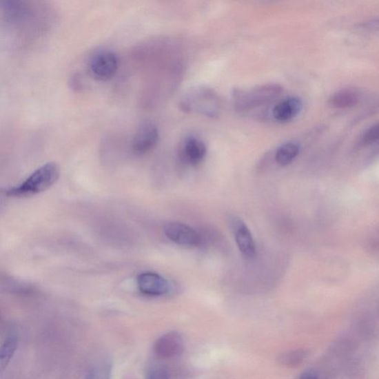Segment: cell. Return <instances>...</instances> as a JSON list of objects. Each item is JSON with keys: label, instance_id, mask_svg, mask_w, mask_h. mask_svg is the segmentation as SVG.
<instances>
[{"label": "cell", "instance_id": "obj_1", "mask_svg": "<svg viewBox=\"0 0 379 379\" xmlns=\"http://www.w3.org/2000/svg\"><path fill=\"white\" fill-rule=\"evenodd\" d=\"M42 8L31 2L7 0L1 3V14L4 22L9 26L17 29L36 27L41 31L45 27L41 21L47 18L46 14L41 15L43 13Z\"/></svg>", "mask_w": 379, "mask_h": 379}, {"label": "cell", "instance_id": "obj_2", "mask_svg": "<svg viewBox=\"0 0 379 379\" xmlns=\"http://www.w3.org/2000/svg\"><path fill=\"white\" fill-rule=\"evenodd\" d=\"M283 93L278 84H265L251 89H234L232 93L234 107L238 112H247L271 105Z\"/></svg>", "mask_w": 379, "mask_h": 379}, {"label": "cell", "instance_id": "obj_3", "mask_svg": "<svg viewBox=\"0 0 379 379\" xmlns=\"http://www.w3.org/2000/svg\"><path fill=\"white\" fill-rule=\"evenodd\" d=\"M59 174L57 165L46 163L37 168L21 184L8 189L6 194L8 196L21 198L44 192L57 182Z\"/></svg>", "mask_w": 379, "mask_h": 379}, {"label": "cell", "instance_id": "obj_4", "mask_svg": "<svg viewBox=\"0 0 379 379\" xmlns=\"http://www.w3.org/2000/svg\"><path fill=\"white\" fill-rule=\"evenodd\" d=\"M183 112L216 118L221 114L222 99L211 88L197 87L189 90L181 101Z\"/></svg>", "mask_w": 379, "mask_h": 379}, {"label": "cell", "instance_id": "obj_5", "mask_svg": "<svg viewBox=\"0 0 379 379\" xmlns=\"http://www.w3.org/2000/svg\"><path fill=\"white\" fill-rule=\"evenodd\" d=\"M118 68L119 58L111 49H99L88 59V72L98 81H110L116 75Z\"/></svg>", "mask_w": 379, "mask_h": 379}, {"label": "cell", "instance_id": "obj_6", "mask_svg": "<svg viewBox=\"0 0 379 379\" xmlns=\"http://www.w3.org/2000/svg\"><path fill=\"white\" fill-rule=\"evenodd\" d=\"M159 139L157 127L151 122L139 125L133 136L131 143L132 152L137 156L144 155L153 150Z\"/></svg>", "mask_w": 379, "mask_h": 379}, {"label": "cell", "instance_id": "obj_7", "mask_svg": "<svg viewBox=\"0 0 379 379\" xmlns=\"http://www.w3.org/2000/svg\"><path fill=\"white\" fill-rule=\"evenodd\" d=\"M139 291L148 296H163L171 291L172 286L161 275L153 272L139 274L136 278Z\"/></svg>", "mask_w": 379, "mask_h": 379}, {"label": "cell", "instance_id": "obj_8", "mask_svg": "<svg viewBox=\"0 0 379 379\" xmlns=\"http://www.w3.org/2000/svg\"><path fill=\"white\" fill-rule=\"evenodd\" d=\"M166 236L179 245L196 246L201 242V236L191 227L178 222H170L165 225Z\"/></svg>", "mask_w": 379, "mask_h": 379}, {"label": "cell", "instance_id": "obj_9", "mask_svg": "<svg viewBox=\"0 0 379 379\" xmlns=\"http://www.w3.org/2000/svg\"><path fill=\"white\" fill-rule=\"evenodd\" d=\"M183 338L181 334L171 331L159 337L154 346V351L161 358H172L183 350Z\"/></svg>", "mask_w": 379, "mask_h": 379}, {"label": "cell", "instance_id": "obj_10", "mask_svg": "<svg viewBox=\"0 0 379 379\" xmlns=\"http://www.w3.org/2000/svg\"><path fill=\"white\" fill-rule=\"evenodd\" d=\"M303 107L300 99L297 96L287 97L276 104L272 110V116L278 123H288L300 114Z\"/></svg>", "mask_w": 379, "mask_h": 379}, {"label": "cell", "instance_id": "obj_11", "mask_svg": "<svg viewBox=\"0 0 379 379\" xmlns=\"http://www.w3.org/2000/svg\"><path fill=\"white\" fill-rule=\"evenodd\" d=\"M207 154V147L205 143L196 136H191L186 139L181 145V157L182 161L191 165H197L201 164Z\"/></svg>", "mask_w": 379, "mask_h": 379}, {"label": "cell", "instance_id": "obj_12", "mask_svg": "<svg viewBox=\"0 0 379 379\" xmlns=\"http://www.w3.org/2000/svg\"><path fill=\"white\" fill-rule=\"evenodd\" d=\"M233 232L239 251L247 258H253L256 254L253 236L247 226L241 219L236 218L233 223Z\"/></svg>", "mask_w": 379, "mask_h": 379}, {"label": "cell", "instance_id": "obj_13", "mask_svg": "<svg viewBox=\"0 0 379 379\" xmlns=\"http://www.w3.org/2000/svg\"><path fill=\"white\" fill-rule=\"evenodd\" d=\"M360 99L359 94L353 89H343L334 94L329 102L336 108H349L355 106Z\"/></svg>", "mask_w": 379, "mask_h": 379}, {"label": "cell", "instance_id": "obj_14", "mask_svg": "<svg viewBox=\"0 0 379 379\" xmlns=\"http://www.w3.org/2000/svg\"><path fill=\"white\" fill-rule=\"evenodd\" d=\"M300 152V145L295 142H288L277 149L275 159L278 165L285 167L290 165Z\"/></svg>", "mask_w": 379, "mask_h": 379}, {"label": "cell", "instance_id": "obj_15", "mask_svg": "<svg viewBox=\"0 0 379 379\" xmlns=\"http://www.w3.org/2000/svg\"><path fill=\"white\" fill-rule=\"evenodd\" d=\"M18 340L14 335L8 336L1 346L0 351V369L3 373L11 362L17 348Z\"/></svg>", "mask_w": 379, "mask_h": 379}, {"label": "cell", "instance_id": "obj_16", "mask_svg": "<svg viewBox=\"0 0 379 379\" xmlns=\"http://www.w3.org/2000/svg\"><path fill=\"white\" fill-rule=\"evenodd\" d=\"M308 356V352L303 349H298L282 354L278 358L279 363L286 367H296L301 365Z\"/></svg>", "mask_w": 379, "mask_h": 379}, {"label": "cell", "instance_id": "obj_17", "mask_svg": "<svg viewBox=\"0 0 379 379\" xmlns=\"http://www.w3.org/2000/svg\"><path fill=\"white\" fill-rule=\"evenodd\" d=\"M362 142L365 145H372L379 142V123L367 130L362 136Z\"/></svg>", "mask_w": 379, "mask_h": 379}, {"label": "cell", "instance_id": "obj_18", "mask_svg": "<svg viewBox=\"0 0 379 379\" xmlns=\"http://www.w3.org/2000/svg\"><path fill=\"white\" fill-rule=\"evenodd\" d=\"M147 379H170L169 374L163 367H155L150 371Z\"/></svg>", "mask_w": 379, "mask_h": 379}, {"label": "cell", "instance_id": "obj_19", "mask_svg": "<svg viewBox=\"0 0 379 379\" xmlns=\"http://www.w3.org/2000/svg\"><path fill=\"white\" fill-rule=\"evenodd\" d=\"M298 379H320L314 370H308L304 372Z\"/></svg>", "mask_w": 379, "mask_h": 379}, {"label": "cell", "instance_id": "obj_20", "mask_svg": "<svg viewBox=\"0 0 379 379\" xmlns=\"http://www.w3.org/2000/svg\"><path fill=\"white\" fill-rule=\"evenodd\" d=\"M71 85L74 90H81L83 85V82L81 81V76H79L77 74L74 76L72 79Z\"/></svg>", "mask_w": 379, "mask_h": 379}]
</instances>
